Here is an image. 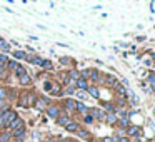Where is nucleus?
<instances>
[{"label":"nucleus","mask_w":155,"mask_h":142,"mask_svg":"<svg viewBox=\"0 0 155 142\" xmlns=\"http://www.w3.org/2000/svg\"><path fill=\"white\" fill-rule=\"evenodd\" d=\"M15 117H18V115H17V112L12 110V109H5L4 112H0V127L7 129L8 124H10Z\"/></svg>","instance_id":"obj_1"},{"label":"nucleus","mask_w":155,"mask_h":142,"mask_svg":"<svg viewBox=\"0 0 155 142\" xmlns=\"http://www.w3.org/2000/svg\"><path fill=\"white\" fill-rule=\"evenodd\" d=\"M35 95H34V92H28V90H22L20 92V97H18V105L20 107H28V105H34V102H35Z\"/></svg>","instance_id":"obj_2"},{"label":"nucleus","mask_w":155,"mask_h":142,"mask_svg":"<svg viewBox=\"0 0 155 142\" xmlns=\"http://www.w3.org/2000/svg\"><path fill=\"white\" fill-rule=\"evenodd\" d=\"M48 99L47 97H37L35 99V102H34V107L35 109H38V110H44V109H47L48 107Z\"/></svg>","instance_id":"obj_3"},{"label":"nucleus","mask_w":155,"mask_h":142,"mask_svg":"<svg viewBox=\"0 0 155 142\" xmlns=\"http://www.w3.org/2000/svg\"><path fill=\"white\" fill-rule=\"evenodd\" d=\"M45 110H47V114L50 115L52 119H55V120H57V119L62 115V110H60V107H57V105H48V107L45 109Z\"/></svg>","instance_id":"obj_4"},{"label":"nucleus","mask_w":155,"mask_h":142,"mask_svg":"<svg viewBox=\"0 0 155 142\" xmlns=\"http://www.w3.org/2000/svg\"><path fill=\"white\" fill-rule=\"evenodd\" d=\"M125 132H127L128 135H132V137H140V135H142V129L140 127H135V125H128Z\"/></svg>","instance_id":"obj_5"},{"label":"nucleus","mask_w":155,"mask_h":142,"mask_svg":"<svg viewBox=\"0 0 155 142\" xmlns=\"http://www.w3.org/2000/svg\"><path fill=\"white\" fill-rule=\"evenodd\" d=\"M88 112H90V115L94 117V120L95 119H98V120H105V114L100 110V109H90Z\"/></svg>","instance_id":"obj_6"},{"label":"nucleus","mask_w":155,"mask_h":142,"mask_svg":"<svg viewBox=\"0 0 155 142\" xmlns=\"http://www.w3.org/2000/svg\"><path fill=\"white\" fill-rule=\"evenodd\" d=\"M18 127H24V120H22L20 117H15L14 120L8 124L7 129H10V130H15V129H18Z\"/></svg>","instance_id":"obj_7"},{"label":"nucleus","mask_w":155,"mask_h":142,"mask_svg":"<svg viewBox=\"0 0 155 142\" xmlns=\"http://www.w3.org/2000/svg\"><path fill=\"white\" fill-rule=\"evenodd\" d=\"M64 107L67 109V110L74 112L75 109H77V100H74V99H65V100H64Z\"/></svg>","instance_id":"obj_8"},{"label":"nucleus","mask_w":155,"mask_h":142,"mask_svg":"<svg viewBox=\"0 0 155 142\" xmlns=\"http://www.w3.org/2000/svg\"><path fill=\"white\" fill-rule=\"evenodd\" d=\"M75 87L77 89H80V90H87L88 89V82L85 80V79H77V80H75Z\"/></svg>","instance_id":"obj_9"},{"label":"nucleus","mask_w":155,"mask_h":142,"mask_svg":"<svg viewBox=\"0 0 155 142\" xmlns=\"http://www.w3.org/2000/svg\"><path fill=\"white\" fill-rule=\"evenodd\" d=\"M70 122H72L70 115H60V117L57 119V124H58V125H62V127H65V125H68Z\"/></svg>","instance_id":"obj_10"},{"label":"nucleus","mask_w":155,"mask_h":142,"mask_svg":"<svg viewBox=\"0 0 155 142\" xmlns=\"http://www.w3.org/2000/svg\"><path fill=\"white\" fill-rule=\"evenodd\" d=\"M75 110H77L78 114H84V115H87L90 109H88L85 104H82V102H77V109H75Z\"/></svg>","instance_id":"obj_11"},{"label":"nucleus","mask_w":155,"mask_h":142,"mask_svg":"<svg viewBox=\"0 0 155 142\" xmlns=\"http://www.w3.org/2000/svg\"><path fill=\"white\" fill-rule=\"evenodd\" d=\"M75 134H77L78 135V137H82V139H88V140H90V139H92V135H90V132H88V130H85V129H78V130L77 132H75Z\"/></svg>","instance_id":"obj_12"},{"label":"nucleus","mask_w":155,"mask_h":142,"mask_svg":"<svg viewBox=\"0 0 155 142\" xmlns=\"http://www.w3.org/2000/svg\"><path fill=\"white\" fill-rule=\"evenodd\" d=\"M65 129H67L68 132H77L78 129H80V125H78V122H74V120H72L68 125H65Z\"/></svg>","instance_id":"obj_13"},{"label":"nucleus","mask_w":155,"mask_h":142,"mask_svg":"<svg viewBox=\"0 0 155 142\" xmlns=\"http://www.w3.org/2000/svg\"><path fill=\"white\" fill-rule=\"evenodd\" d=\"M22 135H25V125H24V127H18V129H15V130L12 132V137H14V139H17V137H22Z\"/></svg>","instance_id":"obj_14"},{"label":"nucleus","mask_w":155,"mask_h":142,"mask_svg":"<svg viewBox=\"0 0 155 142\" xmlns=\"http://www.w3.org/2000/svg\"><path fill=\"white\" fill-rule=\"evenodd\" d=\"M67 75H68V79H72V80H77V79H80V72L75 70V69L68 70V72H67Z\"/></svg>","instance_id":"obj_15"},{"label":"nucleus","mask_w":155,"mask_h":142,"mask_svg":"<svg viewBox=\"0 0 155 142\" xmlns=\"http://www.w3.org/2000/svg\"><path fill=\"white\" fill-rule=\"evenodd\" d=\"M100 79V72L97 69H90V79L88 80H98Z\"/></svg>","instance_id":"obj_16"},{"label":"nucleus","mask_w":155,"mask_h":142,"mask_svg":"<svg viewBox=\"0 0 155 142\" xmlns=\"http://www.w3.org/2000/svg\"><path fill=\"white\" fill-rule=\"evenodd\" d=\"M105 120L108 122V124H117V115L115 114H105Z\"/></svg>","instance_id":"obj_17"},{"label":"nucleus","mask_w":155,"mask_h":142,"mask_svg":"<svg viewBox=\"0 0 155 142\" xmlns=\"http://www.w3.org/2000/svg\"><path fill=\"white\" fill-rule=\"evenodd\" d=\"M20 84H22V85H30V84H32V79H30V75H28V74L22 75V77H20Z\"/></svg>","instance_id":"obj_18"},{"label":"nucleus","mask_w":155,"mask_h":142,"mask_svg":"<svg viewBox=\"0 0 155 142\" xmlns=\"http://www.w3.org/2000/svg\"><path fill=\"white\" fill-rule=\"evenodd\" d=\"M102 105H104L105 110H108L110 114H115V105H114V104H110V102H104Z\"/></svg>","instance_id":"obj_19"},{"label":"nucleus","mask_w":155,"mask_h":142,"mask_svg":"<svg viewBox=\"0 0 155 142\" xmlns=\"http://www.w3.org/2000/svg\"><path fill=\"white\" fill-rule=\"evenodd\" d=\"M15 75H17V77H22V75H25L27 74V70H25V67H22V65H18L17 69H15Z\"/></svg>","instance_id":"obj_20"},{"label":"nucleus","mask_w":155,"mask_h":142,"mask_svg":"<svg viewBox=\"0 0 155 142\" xmlns=\"http://www.w3.org/2000/svg\"><path fill=\"white\" fill-rule=\"evenodd\" d=\"M10 139H12L10 132H4V134H0V142H8Z\"/></svg>","instance_id":"obj_21"},{"label":"nucleus","mask_w":155,"mask_h":142,"mask_svg":"<svg viewBox=\"0 0 155 142\" xmlns=\"http://www.w3.org/2000/svg\"><path fill=\"white\" fill-rule=\"evenodd\" d=\"M40 67L44 69V70H52V69H54V67H52V62H50V60H44Z\"/></svg>","instance_id":"obj_22"},{"label":"nucleus","mask_w":155,"mask_h":142,"mask_svg":"<svg viewBox=\"0 0 155 142\" xmlns=\"http://www.w3.org/2000/svg\"><path fill=\"white\" fill-rule=\"evenodd\" d=\"M87 92L92 95V97H95V99L98 97V89H97V87H88V89H87Z\"/></svg>","instance_id":"obj_23"},{"label":"nucleus","mask_w":155,"mask_h":142,"mask_svg":"<svg viewBox=\"0 0 155 142\" xmlns=\"http://www.w3.org/2000/svg\"><path fill=\"white\" fill-rule=\"evenodd\" d=\"M80 77L85 79V80H88V79H90V69H85V70H82V72H80Z\"/></svg>","instance_id":"obj_24"},{"label":"nucleus","mask_w":155,"mask_h":142,"mask_svg":"<svg viewBox=\"0 0 155 142\" xmlns=\"http://www.w3.org/2000/svg\"><path fill=\"white\" fill-rule=\"evenodd\" d=\"M115 90H117V92H118V95H122V97H127V95H128V94H127V90H125V89L122 87V85H118V87L115 89Z\"/></svg>","instance_id":"obj_25"},{"label":"nucleus","mask_w":155,"mask_h":142,"mask_svg":"<svg viewBox=\"0 0 155 142\" xmlns=\"http://www.w3.org/2000/svg\"><path fill=\"white\" fill-rule=\"evenodd\" d=\"M42 59L40 57H34V55H32V59H30V64H35V65H42Z\"/></svg>","instance_id":"obj_26"},{"label":"nucleus","mask_w":155,"mask_h":142,"mask_svg":"<svg viewBox=\"0 0 155 142\" xmlns=\"http://www.w3.org/2000/svg\"><path fill=\"white\" fill-rule=\"evenodd\" d=\"M14 57H15V59H25V52L15 50V52H14Z\"/></svg>","instance_id":"obj_27"},{"label":"nucleus","mask_w":155,"mask_h":142,"mask_svg":"<svg viewBox=\"0 0 155 142\" xmlns=\"http://www.w3.org/2000/svg\"><path fill=\"white\" fill-rule=\"evenodd\" d=\"M117 124L122 125V127H128V119H118Z\"/></svg>","instance_id":"obj_28"},{"label":"nucleus","mask_w":155,"mask_h":142,"mask_svg":"<svg viewBox=\"0 0 155 142\" xmlns=\"http://www.w3.org/2000/svg\"><path fill=\"white\" fill-rule=\"evenodd\" d=\"M18 65H20L18 62H14V60H10V62L7 64V67H8V69H12V70H15V69H17Z\"/></svg>","instance_id":"obj_29"},{"label":"nucleus","mask_w":155,"mask_h":142,"mask_svg":"<svg viewBox=\"0 0 155 142\" xmlns=\"http://www.w3.org/2000/svg\"><path fill=\"white\" fill-rule=\"evenodd\" d=\"M7 92H8V94H7V97H5V99H14L15 97V89H7Z\"/></svg>","instance_id":"obj_30"},{"label":"nucleus","mask_w":155,"mask_h":142,"mask_svg":"<svg viewBox=\"0 0 155 142\" xmlns=\"http://www.w3.org/2000/svg\"><path fill=\"white\" fill-rule=\"evenodd\" d=\"M5 97H7V89L0 87V100H4Z\"/></svg>","instance_id":"obj_31"},{"label":"nucleus","mask_w":155,"mask_h":142,"mask_svg":"<svg viewBox=\"0 0 155 142\" xmlns=\"http://www.w3.org/2000/svg\"><path fill=\"white\" fill-rule=\"evenodd\" d=\"M84 122H85V124H92V122H94V117H92L90 114H87V115L84 117Z\"/></svg>","instance_id":"obj_32"},{"label":"nucleus","mask_w":155,"mask_h":142,"mask_svg":"<svg viewBox=\"0 0 155 142\" xmlns=\"http://www.w3.org/2000/svg\"><path fill=\"white\" fill-rule=\"evenodd\" d=\"M4 79H7V70H0V80H4Z\"/></svg>","instance_id":"obj_33"},{"label":"nucleus","mask_w":155,"mask_h":142,"mask_svg":"<svg viewBox=\"0 0 155 142\" xmlns=\"http://www.w3.org/2000/svg\"><path fill=\"white\" fill-rule=\"evenodd\" d=\"M117 142H130V139H128V137H118Z\"/></svg>","instance_id":"obj_34"},{"label":"nucleus","mask_w":155,"mask_h":142,"mask_svg":"<svg viewBox=\"0 0 155 142\" xmlns=\"http://www.w3.org/2000/svg\"><path fill=\"white\" fill-rule=\"evenodd\" d=\"M44 87H45V90H52V84H50V82H45Z\"/></svg>","instance_id":"obj_35"},{"label":"nucleus","mask_w":155,"mask_h":142,"mask_svg":"<svg viewBox=\"0 0 155 142\" xmlns=\"http://www.w3.org/2000/svg\"><path fill=\"white\" fill-rule=\"evenodd\" d=\"M102 142H114V139H112V137H104V139H102Z\"/></svg>","instance_id":"obj_36"},{"label":"nucleus","mask_w":155,"mask_h":142,"mask_svg":"<svg viewBox=\"0 0 155 142\" xmlns=\"http://www.w3.org/2000/svg\"><path fill=\"white\" fill-rule=\"evenodd\" d=\"M0 47H4L5 50H8V44H5V42H0Z\"/></svg>","instance_id":"obj_37"},{"label":"nucleus","mask_w":155,"mask_h":142,"mask_svg":"<svg viewBox=\"0 0 155 142\" xmlns=\"http://www.w3.org/2000/svg\"><path fill=\"white\" fill-rule=\"evenodd\" d=\"M58 142H74V140H72V139H60Z\"/></svg>","instance_id":"obj_38"},{"label":"nucleus","mask_w":155,"mask_h":142,"mask_svg":"<svg viewBox=\"0 0 155 142\" xmlns=\"http://www.w3.org/2000/svg\"><path fill=\"white\" fill-rule=\"evenodd\" d=\"M152 89H153V90H155V82H153V87H152Z\"/></svg>","instance_id":"obj_39"},{"label":"nucleus","mask_w":155,"mask_h":142,"mask_svg":"<svg viewBox=\"0 0 155 142\" xmlns=\"http://www.w3.org/2000/svg\"><path fill=\"white\" fill-rule=\"evenodd\" d=\"M74 142H75V140H74Z\"/></svg>","instance_id":"obj_40"}]
</instances>
